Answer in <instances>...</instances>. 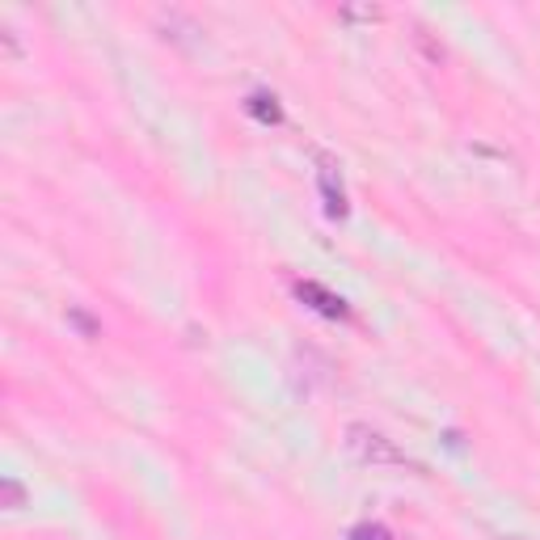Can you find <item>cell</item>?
<instances>
[{"instance_id":"cell-1","label":"cell","mask_w":540,"mask_h":540,"mask_svg":"<svg viewBox=\"0 0 540 540\" xmlns=\"http://www.w3.org/2000/svg\"><path fill=\"white\" fill-rule=\"evenodd\" d=\"M350 447L359 452L363 460H376V465H405V456L388 444L385 435H376L367 427H350Z\"/></svg>"},{"instance_id":"cell-2","label":"cell","mask_w":540,"mask_h":540,"mask_svg":"<svg viewBox=\"0 0 540 540\" xmlns=\"http://www.w3.org/2000/svg\"><path fill=\"white\" fill-rule=\"evenodd\" d=\"M300 296H308V300H321V313H330V317H342V313H347V308H342V300H333V296H325V291L317 288V283H305V288H300Z\"/></svg>"},{"instance_id":"cell-3","label":"cell","mask_w":540,"mask_h":540,"mask_svg":"<svg viewBox=\"0 0 540 540\" xmlns=\"http://www.w3.org/2000/svg\"><path fill=\"white\" fill-rule=\"evenodd\" d=\"M350 540H388V532L380 524H359L350 532Z\"/></svg>"}]
</instances>
